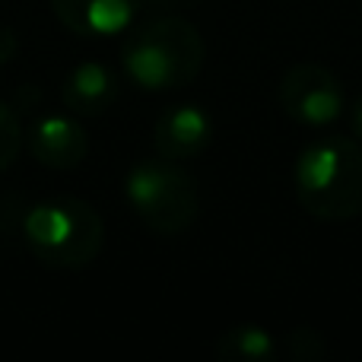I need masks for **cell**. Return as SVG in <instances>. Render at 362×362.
Here are the masks:
<instances>
[{
	"label": "cell",
	"mask_w": 362,
	"mask_h": 362,
	"mask_svg": "<svg viewBox=\"0 0 362 362\" xmlns=\"http://www.w3.org/2000/svg\"><path fill=\"white\" fill-rule=\"evenodd\" d=\"M213 137V124L200 105H172L156 118L153 146L165 159H191L206 150Z\"/></svg>",
	"instance_id": "ba28073f"
},
{
	"label": "cell",
	"mask_w": 362,
	"mask_h": 362,
	"mask_svg": "<svg viewBox=\"0 0 362 362\" xmlns=\"http://www.w3.org/2000/svg\"><path fill=\"white\" fill-rule=\"evenodd\" d=\"M286 350L293 359L299 362H315L325 356V337H321L318 331H312V327H296V331L286 334Z\"/></svg>",
	"instance_id": "4fadbf2b"
},
{
	"label": "cell",
	"mask_w": 362,
	"mask_h": 362,
	"mask_svg": "<svg viewBox=\"0 0 362 362\" xmlns=\"http://www.w3.org/2000/svg\"><path fill=\"white\" fill-rule=\"evenodd\" d=\"M124 194L137 219L156 235H181L197 219V181L178 159L153 156L127 172Z\"/></svg>",
	"instance_id": "277c9868"
},
{
	"label": "cell",
	"mask_w": 362,
	"mask_h": 362,
	"mask_svg": "<svg viewBox=\"0 0 362 362\" xmlns=\"http://www.w3.org/2000/svg\"><path fill=\"white\" fill-rule=\"evenodd\" d=\"M296 197L325 223L362 216V146L340 134L308 144L296 159Z\"/></svg>",
	"instance_id": "7a4b0ae2"
},
{
	"label": "cell",
	"mask_w": 362,
	"mask_h": 362,
	"mask_svg": "<svg viewBox=\"0 0 362 362\" xmlns=\"http://www.w3.org/2000/svg\"><path fill=\"white\" fill-rule=\"evenodd\" d=\"M118 99V76L99 61H83L64 76L61 102L70 115L95 118L105 115Z\"/></svg>",
	"instance_id": "9c48e42d"
},
{
	"label": "cell",
	"mask_w": 362,
	"mask_h": 362,
	"mask_svg": "<svg viewBox=\"0 0 362 362\" xmlns=\"http://www.w3.org/2000/svg\"><path fill=\"white\" fill-rule=\"evenodd\" d=\"M206 42L185 16H159L127 35L121 48L124 74L150 93L187 86L204 70Z\"/></svg>",
	"instance_id": "3957f363"
},
{
	"label": "cell",
	"mask_w": 362,
	"mask_h": 362,
	"mask_svg": "<svg viewBox=\"0 0 362 362\" xmlns=\"http://www.w3.org/2000/svg\"><path fill=\"white\" fill-rule=\"evenodd\" d=\"M350 124H353V131L362 137V95L356 99V105H353V112H350Z\"/></svg>",
	"instance_id": "9a60e30c"
},
{
	"label": "cell",
	"mask_w": 362,
	"mask_h": 362,
	"mask_svg": "<svg viewBox=\"0 0 362 362\" xmlns=\"http://www.w3.org/2000/svg\"><path fill=\"white\" fill-rule=\"evenodd\" d=\"M64 29L86 38L124 32L140 13L144 0H48Z\"/></svg>",
	"instance_id": "52a82bcc"
},
{
	"label": "cell",
	"mask_w": 362,
	"mask_h": 362,
	"mask_svg": "<svg viewBox=\"0 0 362 362\" xmlns=\"http://www.w3.org/2000/svg\"><path fill=\"white\" fill-rule=\"evenodd\" d=\"M25 200L16 194H0V248L6 242H23V216H25Z\"/></svg>",
	"instance_id": "7c38bea8"
},
{
	"label": "cell",
	"mask_w": 362,
	"mask_h": 362,
	"mask_svg": "<svg viewBox=\"0 0 362 362\" xmlns=\"http://www.w3.org/2000/svg\"><path fill=\"white\" fill-rule=\"evenodd\" d=\"M216 356L223 362H267L276 356V340L257 325H238L216 340Z\"/></svg>",
	"instance_id": "30bf717a"
},
{
	"label": "cell",
	"mask_w": 362,
	"mask_h": 362,
	"mask_svg": "<svg viewBox=\"0 0 362 362\" xmlns=\"http://www.w3.org/2000/svg\"><path fill=\"white\" fill-rule=\"evenodd\" d=\"M105 223L93 204L70 194L45 197L25 206L23 245L51 270H83L99 257Z\"/></svg>",
	"instance_id": "6da1fadb"
},
{
	"label": "cell",
	"mask_w": 362,
	"mask_h": 362,
	"mask_svg": "<svg viewBox=\"0 0 362 362\" xmlns=\"http://www.w3.org/2000/svg\"><path fill=\"white\" fill-rule=\"evenodd\" d=\"M29 153L54 172H70L86 159L89 153V134L83 131V124L67 115H45L25 134Z\"/></svg>",
	"instance_id": "8992f818"
},
{
	"label": "cell",
	"mask_w": 362,
	"mask_h": 362,
	"mask_svg": "<svg viewBox=\"0 0 362 362\" xmlns=\"http://www.w3.org/2000/svg\"><path fill=\"white\" fill-rule=\"evenodd\" d=\"M280 105L289 118L308 127H325L344 112L340 80L321 64H296L280 80Z\"/></svg>",
	"instance_id": "5b68a950"
},
{
	"label": "cell",
	"mask_w": 362,
	"mask_h": 362,
	"mask_svg": "<svg viewBox=\"0 0 362 362\" xmlns=\"http://www.w3.org/2000/svg\"><path fill=\"white\" fill-rule=\"evenodd\" d=\"M19 150H23V124H19V112L6 102H0V172H6L16 163Z\"/></svg>",
	"instance_id": "8fae6325"
},
{
	"label": "cell",
	"mask_w": 362,
	"mask_h": 362,
	"mask_svg": "<svg viewBox=\"0 0 362 362\" xmlns=\"http://www.w3.org/2000/svg\"><path fill=\"white\" fill-rule=\"evenodd\" d=\"M16 51H19L16 32H13L10 25H0V67H6V64L16 57Z\"/></svg>",
	"instance_id": "5bb4252c"
}]
</instances>
